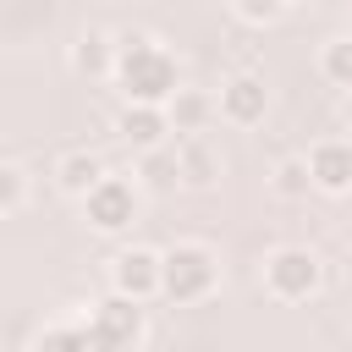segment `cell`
<instances>
[{
    "instance_id": "8fae6325",
    "label": "cell",
    "mask_w": 352,
    "mask_h": 352,
    "mask_svg": "<svg viewBox=\"0 0 352 352\" xmlns=\"http://www.w3.org/2000/svg\"><path fill=\"white\" fill-rule=\"evenodd\" d=\"M165 116H170V132L176 138H187V132H204L214 116H220V104H214V94H204V88H176L170 99H165Z\"/></svg>"
},
{
    "instance_id": "2e32d148",
    "label": "cell",
    "mask_w": 352,
    "mask_h": 352,
    "mask_svg": "<svg viewBox=\"0 0 352 352\" xmlns=\"http://www.w3.org/2000/svg\"><path fill=\"white\" fill-rule=\"evenodd\" d=\"M319 77L336 88H352V38H330L319 50Z\"/></svg>"
},
{
    "instance_id": "8992f818",
    "label": "cell",
    "mask_w": 352,
    "mask_h": 352,
    "mask_svg": "<svg viewBox=\"0 0 352 352\" xmlns=\"http://www.w3.org/2000/svg\"><path fill=\"white\" fill-rule=\"evenodd\" d=\"M214 104H220V121H231V126H258L264 110H270V88H264L258 72H236V77L220 82Z\"/></svg>"
},
{
    "instance_id": "3957f363",
    "label": "cell",
    "mask_w": 352,
    "mask_h": 352,
    "mask_svg": "<svg viewBox=\"0 0 352 352\" xmlns=\"http://www.w3.org/2000/svg\"><path fill=\"white\" fill-rule=\"evenodd\" d=\"M88 341L99 352H126V346H143L148 341V319H143V302L126 297V292H104L88 314Z\"/></svg>"
},
{
    "instance_id": "5bb4252c",
    "label": "cell",
    "mask_w": 352,
    "mask_h": 352,
    "mask_svg": "<svg viewBox=\"0 0 352 352\" xmlns=\"http://www.w3.org/2000/svg\"><path fill=\"white\" fill-rule=\"evenodd\" d=\"M99 176H104V160H99L94 148H72V154H60V165H55V182H60L66 198H82Z\"/></svg>"
},
{
    "instance_id": "9c48e42d",
    "label": "cell",
    "mask_w": 352,
    "mask_h": 352,
    "mask_svg": "<svg viewBox=\"0 0 352 352\" xmlns=\"http://www.w3.org/2000/svg\"><path fill=\"white\" fill-rule=\"evenodd\" d=\"M116 138H121L126 148H160V143H170V116H165V104L126 99L121 116H116Z\"/></svg>"
},
{
    "instance_id": "ffe728a7",
    "label": "cell",
    "mask_w": 352,
    "mask_h": 352,
    "mask_svg": "<svg viewBox=\"0 0 352 352\" xmlns=\"http://www.w3.org/2000/svg\"><path fill=\"white\" fill-rule=\"evenodd\" d=\"M341 121H346V132H352V88H341Z\"/></svg>"
},
{
    "instance_id": "6da1fadb",
    "label": "cell",
    "mask_w": 352,
    "mask_h": 352,
    "mask_svg": "<svg viewBox=\"0 0 352 352\" xmlns=\"http://www.w3.org/2000/svg\"><path fill=\"white\" fill-rule=\"evenodd\" d=\"M116 88L121 99H143V104H165L182 88V60L154 38V33H121L116 38Z\"/></svg>"
},
{
    "instance_id": "52a82bcc",
    "label": "cell",
    "mask_w": 352,
    "mask_h": 352,
    "mask_svg": "<svg viewBox=\"0 0 352 352\" xmlns=\"http://www.w3.org/2000/svg\"><path fill=\"white\" fill-rule=\"evenodd\" d=\"M160 248H121L116 258H110V286L116 292H126V297H138V302H148V297H160Z\"/></svg>"
},
{
    "instance_id": "9a60e30c",
    "label": "cell",
    "mask_w": 352,
    "mask_h": 352,
    "mask_svg": "<svg viewBox=\"0 0 352 352\" xmlns=\"http://www.w3.org/2000/svg\"><path fill=\"white\" fill-rule=\"evenodd\" d=\"M270 187L280 198H308L314 192V170H308V154H286L275 170H270Z\"/></svg>"
},
{
    "instance_id": "ba28073f",
    "label": "cell",
    "mask_w": 352,
    "mask_h": 352,
    "mask_svg": "<svg viewBox=\"0 0 352 352\" xmlns=\"http://www.w3.org/2000/svg\"><path fill=\"white\" fill-rule=\"evenodd\" d=\"M308 170H314V192H352V138H319L308 148Z\"/></svg>"
},
{
    "instance_id": "ac0fdd59",
    "label": "cell",
    "mask_w": 352,
    "mask_h": 352,
    "mask_svg": "<svg viewBox=\"0 0 352 352\" xmlns=\"http://www.w3.org/2000/svg\"><path fill=\"white\" fill-rule=\"evenodd\" d=\"M286 6H292V0H231V11H236L248 28H270V22H280Z\"/></svg>"
},
{
    "instance_id": "30bf717a",
    "label": "cell",
    "mask_w": 352,
    "mask_h": 352,
    "mask_svg": "<svg viewBox=\"0 0 352 352\" xmlns=\"http://www.w3.org/2000/svg\"><path fill=\"white\" fill-rule=\"evenodd\" d=\"M176 165H182V187H192V192L214 187V182H220V170H226L220 148H214L204 132H187V138H176Z\"/></svg>"
},
{
    "instance_id": "d6986e66",
    "label": "cell",
    "mask_w": 352,
    "mask_h": 352,
    "mask_svg": "<svg viewBox=\"0 0 352 352\" xmlns=\"http://www.w3.org/2000/svg\"><path fill=\"white\" fill-rule=\"evenodd\" d=\"M33 346H94L88 341V319H77V324H44L33 336Z\"/></svg>"
},
{
    "instance_id": "e0dca14e",
    "label": "cell",
    "mask_w": 352,
    "mask_h": 352,
    "mask_svg": "<svg viewBox=\"0 0 352 352\" xmlns=\"http://www.w3.org/2000/svg\"><path fill=\"white\" fill-rule=\"evenodd\" d=\"M22 198H28V176H22V165L0 160V220H6V214H16V209H22Z\"/></svg>"
},
{
    "instance_id": "7c38bea8",
    "label": "cell",
    "mask_w": 352,
    "mask_h": 352,
    "mask_svg": "<svg viewBox=\"0 0 352 352\" xmlns=\"http://www.w3.org/2000/svg\"><path fill=\"white\" fill-rule=\"evenodd\" d=\"M72 72L82 77H110L116 72V38L104 28H82L77 44H72Z\"/></svg>"
},
{
    "instance_id": "5b68a950",
    "label": "cell",
    "mask_w": 352,
    "mask_h": 352,
    "mask_svg": "<svg viewBox=\"0 0 352 352\" xmlns=\"http://www.w3.org/2000/svg\"><path fill=\"white\" fill-rule=\"evenodd\" d=\"M324 286V258L314 248H275L264 258V292L275 302H308Z\"/></svg>"
},
{
    "instance_id": "4fadbf2b",
    "label": "cell",
    "mask_w": 352,
    "mask_h": 352,
    "mask_svg": "<svg viewBox=\"0 0 352 352\" xmlns=\"http://www.w3.org/2000/svg\"><path fill=\"white\" fill-rule=\"evenodd\" d=\"M138 187H143V192H176V187H182L176 143H160V148H138Z\"/></svg>"
},
{
    "instance_id": "277c9868",
    "label": "cell",
    "mask_w": 352,
    "mask_h": 352,
    "mask_svg": "<svg viewBox=\"0 0 352 352\" xmlns=\"http://www.w3.org/2000/svg\"><path fill=\"white\" fill-rule=\"evenodd\" d=\"M82 220L99 231V236H121V231H132V220H138V204H143V187H138V176L126 182V176H99L82 198Z\"/></svg>"
},
{
    "instance_id": "7a4b0ae2",
    "label": "cell",
    "mask_w": 352,
    "mask_h": 352,
    "mask_svg": "<svg viewBox=\"0 0 352 352\" xmlns=\"http://www.w3.org/2000/svg\"><path fill=\"white\" fill-rule=\"evenodd\" d=\"M214 286H220V258H214V248H204V242H176V248H165V258H160V297H165V302L198 308V302L214 297Z\"/></svg>"
}]
</instances>
